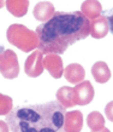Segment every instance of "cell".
I'll return each instance as SVG.
<instances>
[{"label":"cell","mask_w":113,"mask_h":132,"mask_svg":"<svg viewBox=\"0 0 113 132\" xmlns=\"http://www.w3.org/2000/svg\"><path fill=\"white\" fill-rule=\"evenodd\" d=\"M7 11L15 17H23L27 15L29 0H5Z\"/></svg>","instance_id":"15"},{"label":"cell","mask_w":113,"mask_h":132,"mask_svg":"<svg viewBox=\"0 0 113 132\" xmlns=\"http://www.w3.org/2000/svg\"><path fill=\"white\" fill-rule=\"evenodd\" d=\"M43 53L39 51L32 52L27 58L24 64V72L30 78H37L43 73Z\"/></svg>","instance_id":"5"},{"label":"cell","mask_w":113,"mask_h":132,"mask_svg":"<svg viewBox=\"0 0 113 132\" xmlns=\"http://www.w3.org/2000/svg\"><path fill=\"white\" fill-rule=\"evenodd\" d=\"M83 126V115L80 110L65 113L64 132H81Z\"/></svg>","instance_id":"8"},{"label":"cell","mask_w":113,"mask_h":132,"mask_svg":"<svg viewBox=\"0 0 113 132\" xmlns=\"http://www.w3.org/2000/svg\"><path fill=\"white\" fill-rule=\"evenodd\" d=\"M105 114H106V118H107L109 121H112L113 122V101H111L109 103L106 104Z\"/></svg>","instance_id":"18"},{"label":"cell","mask_w":113,"mask_h":132,"mask_svg":"<svg viewBox=\"0 0 113 132\" xmlns=\"http://www.w3.org/2000/svg\"><path fill=\"white\" fill-rule=\"evenodd\" d=\"M106 18H107V22H108L109 30H111V33L113 34V9L109 10V11L106 13Z\"/></svg>","instance_id":"19"},{"label":"cell","mask_w":113,"mask_h":132,"mask_svg":"<svg viewBox=\"0 0 113 132\" xmlns=\"http://www.w3.org/2000/svg\"><path fill=\"white\" fill-rule=\"evenodd\" d=\"M92 74L97 84H106L111 79V70L105 62H96L92 67Z\"/></svg>","instance_id":"14"},{"label":"cell","mask_w":113,"mask_h":132,"mask_svg":"<svg viewBox=\"0 0 113 132\" xmlns=\"http://www.w3.org/2000/svg\"><path fill=\"white\" fill-rule=\"evenodd\" d=\"M0 132H10L8 125L6 124V121L0 120Z\"/></svg>","instance_id":"20"},{"label":"cell","mask_w":113,"mask_h":132,"mask_svg":"<svg viewBox=\"0 0 113 132\" xmlns=\"http://www.w3.org/2000/svg\"><path fill=\"white\" fill-rule=\"evenodd\" d=\"M54 12H55V10H54V6H53L52 3H49V1H41V3L35 5L32 15L35 17V20L44 23V22H47L54 15Z\"/></svg>","instance_id":"12"},{"label":"cell","mask_w":113,"mask_h":132,"mask_svg":"<svg viewBox=\"0 0 113 132\" xmlns=\"http://www.w3.org/2000/svg\"><path fill=\"white\" fill-rule=\"evenodd\" d=\"M92 132H111L108 130V128H106V127H104L102 130H100V131H92Z\"/></svg>","instance_id":"21"},{"label":"cell","mask_w":113,"mask_h":132,"mask_svg":"<svg viewBox=\"0 0 113 132\" xmlns=\"http://www.w3.org/2000/svg\"><path fill=\"white\" fill-rule=\"evenodd\" d=\"M39 46L42 53L61 55L76 41L90 34V21L81 11L54 12L47 22L36 28Z\"/></svg>","instance_id":"1"},{"label":"cell","mask_w":113,"mask_h":132,"mask_svg":"<svg viewBox=\"0 0 113 132\" xmlns=\"http://www.w3.org/2000/svg\"><path fill=\"white\" fill-rule=\"evenodd\" d=\"M81 12L87 20L93 21L99 16H101L102 6H101L100 1H97V0H85L81 5Z\"/></svg>","instance_id":"13"},{"label":"cell","mask_w":113,"mask_h":132,"mask_svg":"<svg viewBox=\"0 0 113 132\" xmlns=\"http://www.w3.org/2000/svg\"><path fill=\"white\" fill-rule=\"evenodd\" d=\"M0 73L5 79H15L19 74L17 55L12 50L0 46Z\"/></svg>","instance_id":"4"},{"label":"cell","mask_w":113,"mask_h":132,"mask_svg":"<svg viewBox=\"0 0 113 132\" xmlns=\"http://www.w3.org/2000/svg\"><path fill=\"white\" fill-rule=\"evenodd\" d=\"M43 67L54 79H60L64 74V67H63V60L59 55L49 53L43 57Z\"/></svg>","instance_id":"6"},{"label":"cell","mask_w":113,"mask_h":132,"mask_svg":"<svg viewBox=\"0 0 113 132\" xmlns=\"http://www.w3.org/2000/svg\"><path fill=\"white\" fill-rule=\"evenodd\" d=\"M109 28L106 16H99L90 22V35L94 39H102L107 35Z\"/></svg>","instance_id":"11"},{"label":"cell","mask_w":113,"mask_h":132,"mask_svg":"<svg viewBox=\"0 0 113 132\" xmlns=\"http://www.w3.org/2000/svg\"><path fill=\"white\" fill-rule=\"evenodd\" d=\"M73 88L76 91V100L78 105H85V104H89L93 101L94 87L90 81H82L80 84H77Z\"/></svg>","instance_id":"7"},{"label":"cell","mask_w":113,"mask_h":132,"mask_svg":"<svg viewBox=\"0 0 113 132\" xmlns=\"http://www.w3.org/2000/svg\"><path fill=\"white\" fill-rule=\"evenodd\" d=\"M12 98L0 93V115H7L12 110Z\"/></svg>","instance_id":"17"},{"label":"cell","mask_w":113,"mask_h":132,"mask_svg":"<svg viewBox=\"0 0 113 132\" xmlns=\"http://www.w3.org/2000/svg\"><path fill=\"white\" fill-rule=\"evenodd\" d=\"M4 5H5V0H0V9L4 7Z\"/></svg>","instance_id":"22"},{"label":"cell","mask_w":113,"mask_h":132,"mask_svg":"<svg viewBox=\"0 0 113 132\" xmlns=\"http://www.w3.org/2000/svg\"><path fill=\"white\" fill-rule=\"evenodd\" d=\"M66 109L58 101L18 105L6 115L11 132H64Z\"/></svg>","instance_id":"2"},{"label":"cell","mask_w":113,"mask_h":132,"mask_svg":"<svg viewBox=\"0 0 113 132\" xmlns=\"http://www.w3.org/2000/svg\"><path fill=\"white\" fill-rule=\"evenodd\" d=\"M8 43L23 52H30L39 46V38L35 32L23 24H11L6 32Z\"/></svg>","instance_id":"3"},{"label":"cell","mask_w":113,"mask_h":132,"mask_svg":"<svg viewBox=\"0 0 113 132\" xmlns=\"http://www.w3.org/2000/svg\"><path fill=\"white\" fill-rule=\"evenodd\" d=\"M63 75L65 76V79L69 81L70 84L77 85L84 80L85 70L81 64L72 63V64H69V65L64 69V74H63Z\"/></svg>","instance_id":"10"},{"label":"cell","mask_w":113,"mask_h":132,"mask_svg":"<svg viewBox=\"0 0 113 132\" xmlns=\"http://www.w3.org/2000/svg\"><path fill=\"white\" fill-rule=\"evenodd\" d=\"M56 101L66 108H72L77 104L76 100V91L73 87H69V86H63L56 91Z\"/></svg>","instance_id":"9"},{"label":"cell","mask_w":113,"mask_h":132,"mask_svg":"<svg viewBox=\"0 0 113 132\" xmlns=\"http://www.w3.org/2000/svg\"><path fill=\"white\" fill-rule=\"evenodd\" d=\"M87 124L92 131H100L105 127V118L99 112H92L87 116Z\"/></svg>","instance_id":"16"}]
</instances>
